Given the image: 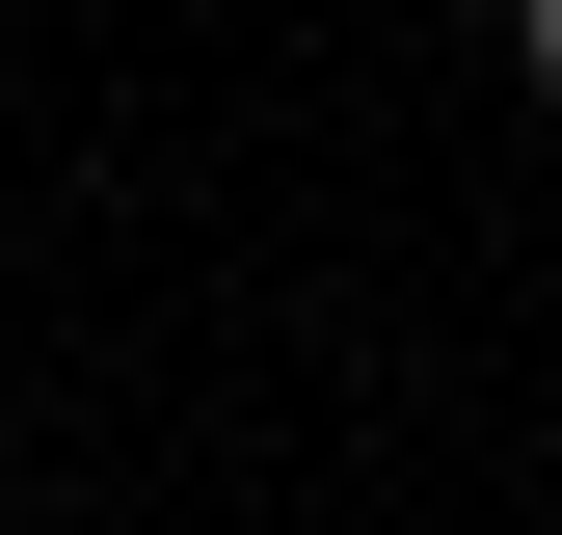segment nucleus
<instances>
[{
  "instance_id": "nucleus-1",
  "label": "nucleus",
  "mask_w": 562,
  "mask_h": 535,
  "mask_svg": "<svg viewBox=\"0 0 562 535\" xmlns=\"http://www.w3.org/2000/svg\"><path fill=\"white\" fill-rule=\"evenodd\" d=\"M509 54H536V107H562V0H509Z\"/></svg>"
}]
</instances>
